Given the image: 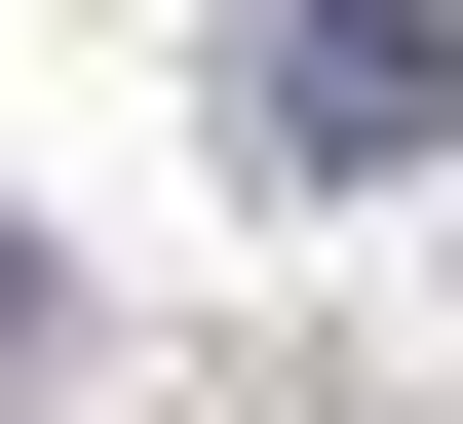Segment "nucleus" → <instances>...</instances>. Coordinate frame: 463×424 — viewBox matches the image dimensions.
<instances>
[{
	"label": "nucleus",
	"mask_w": 463,
	"mask_h": 424,
	"mask_svg": "<svg viewBox=\"0 0 463 424\" xmlns=\"http://www.w3.org/2000/svg\"><path fill=\"white\" fill-rule=\"evenodd\" d=\"M232 155L270 193H425L463 155V0H232Z\"/></svg>",
	"instance_id": "1"
},
{
	"label": "nucleus",
	"mask_w": 463,
	"mask_h": 424,
	"mask_svg": "<svg viewBox=\"0 0 463 424\" xmlns=\"http://www.w3.org/2000/svg\"><path fill=\"white\" fill-rule=\"evenodd\" d=\"M0 386H39V231H0Z\"/></svg>",
	"instance_id": "2"
}]
</instances>
